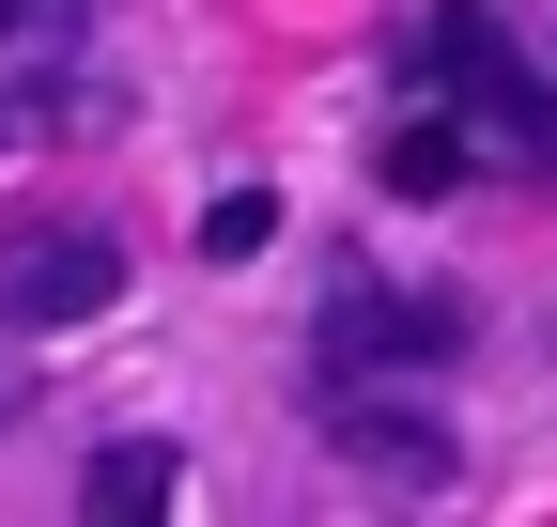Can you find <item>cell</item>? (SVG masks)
I'll use <instances>...</instances> for the list:
<instances>
[{"mask_svg": "<svg viewBox=\"0 0 557 527\" xmlns=\"http://www.w3.org/2000/svg\"><path fill=\"white\" fill-rule=\"evenodd\" d=\"M0 419H16V388H0Z\"/></svg>", "mask_w": 557, "mask_h": 527, "instance_id": "9c48e42d", "label": "cell"}, {"mask_svg": "<svg viewBox=\"0 0 557 527\" xmlns=\"http://www.w3.org/2000/svg\"><path fill=\"white\" fill-rule=\"evenodd\" d=\"M263 233H278V203H263V186H233V203H218V218H201V248H218V264H248Z\"/></svg>", "mask_w": 557, "mask_h": 527, "instance_id": "52a82bcc", "label": "cell"}, {"mask_svg": "<svg viewBox=\"0 0 557 527\" xmlns=\"http://www.w3.org/2000/svg\"><path fill=\"white\" fill-rule=\"evenodd\" d=\"M62 16H78V0H0V47H16V32H62Z\"/></svg>", "mask_w": 557, "mask_h": 527, "instance_id": "ba28073f", "label": "cell"}, {"mask_svg": "<svg viewBox=\"0 0 557 527\" xmlns=\"http://www.w3.org/2000/svg\"><path fill=\"white\" fill-rule=\"evenodd\" d=\"M325 434L357 450L372 481H449V419H418L403 388H372V372H325Z\"/></svg>", "mask_w": 557, "mask_h": 527, "instance_id": "3957f363", "label": "cell"}, {"mask_svg": "<svg viewBox=\"0 0 557 527\" xmlns=\"http://www.w3.org/2000/svg\"><path fill=\"white\" fill-rule=\"evenodd\" d=\"M0 140H16V109H0Z\"/></svg>", "mask_w": 557, "mask_h": 527, "instance_id": "30bf717a", "label": "cell"}, {"mask_svg": "<svg viewBox=\"0 0 557 527\" xmlns=\"http://www.w3.org/2000/svg\"><path fill=\"white\" fill-rule=\"evenodd\" d=\"M465 171H480V140H465V124H403V140H387V186H403V203H449Z\"/></svg>", "mask_w": 557, "mask_h": 527, "instance_id": "8992f818", "label": "cell"}, {"mask_svg": "<svg viewBox=\"0 0 557 527\" xmlns=\"http://www.w3.org/2000/svg\"><path fill=\"white\" fill-rule=\"evenodd\" d=\"M403 62H418L434 94H496V78H511V32L480 16V0H449V16H418V32H403Z\"/></svg>", "mask_w": 557, "mask_h": 527, "instance_id": "277c9868", "label": "cell"}, {"mask_svg": "<svg viewBox=\"0 0 557 527\" xmlns=\"http://www.w3.org/2000/svg\"><path fill=\"white\" fill-rule=\"evenodd\" d=\"M449 342H465V295L325 280V372H403V357H449Z\"/></svg>", "mask_w": 557, "mask_h": 527, "instance_id": "7a4b0ae2", "label": "cell"}, {"mask_svg": "<svg viewBox=\"0 0 557 527\" xmlns=\"http://www.w3.org/2000/svg\"><path fill=\"white\" fill-rule=\"evenodd\" d=\"M124 295V233H94V218H32V233H0V326H94Z\"/></svg>", "mask_w": 557, "mask_h": 527, "instance_id": "6da1fadb", "label": "cell"}, {"mask_svg": "<svg viewBox=\"0 0 557 527\" xmlns=\"http://www.w3.org/2000/svg\"><path fill=\"white\" fill-rule=\"evenodd\" d=\"M94 512H171V434H109L94 466H78Z\"/></svg>", "mask_w": 557, "mask_h": 527, "instance_id": "5b68a950", "label": "cell"}]
</instances>
